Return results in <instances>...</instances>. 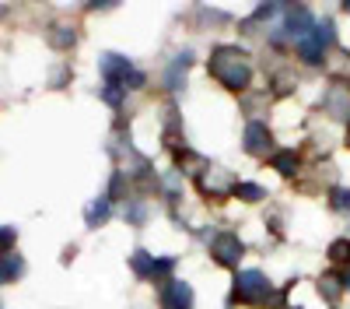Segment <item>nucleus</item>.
I'll return each instance as SVG.
<instances>
[{
  "mask_svg": "<svg viewBox=\"0 0 350 309\" xmlns=\"http://www.w3.org/2000/svg\"><path fill=\"white\" fill-rule=\"evenodd\" d=\"M207 71H211V77H217L231 92L249 88V81H252V64H249L245 49H239V46H217L211 53Z\"/></svg>",
  "mask_w": 350,
  "mask_h": 309,
  "instance_id": "obj_1",
  "label": "nucleus"
},
{
  "mask_svg": "<svg viewBox=\"0 0 350 309\" xmlns=\"http://www.w3.org/2000/svg\"><path fill=\"white\" fill-rule=\"evenodd\" d=\"M336 42V25L333 21H315V28L298 42V56L305 64H323L326 49Z\"/></svg>",
  "mask_w": 350,
  "mask_h": 309,
  "instance_id": "obj_2",
  "label": "nucleus"
},
{
  "mask_svg": "<svg viewBox=\"0 0 350 309\" xmlns=\"http://www.w3.org/2000/svg\"><path fill=\"white\" fill-rule=\"evenodd\" d=\"M270 299V277H262L259 271H242L235 274V292H231V302H267Z\"/></svg>",
  "mask_w": 350,
  "mask_h": 309,
  "instance_id": "obj_3",
  "label": "nucleus"
},
{
  "mask_svg": "<svg viewBox=\"0 0 350 309\" xmlns=\"http://www.w3.org/2000/svg\"><path fill=\"white\" fill-rule=\"evenodd\" d=\"M242 253H245V246H242V239H239L235 232H217V236L211 239V257H214L221 267H239Z\"/></svg>",
  "mask_w": 350,
  "mask_h": 309,
  "instance_id": "obj_4",
  "label": "nucleus"
},
{
  "mask_svg": "<svg viewBox=\"0 0 350 309\" xmlns=\"http://www.w3.org/2000/svg\"><path fill=\"white\" fill-rule=\"evenodd\" d=\"M323 109L336 120H347L350 123V84H329V92L323 95Z\"/></svg>",
  "mask_w": 350,
  "mask_h": 309,
  "instance_id": "obj_5",
  "label": "nucleus"
},
{
  "mask_svg": "<svg viewBox=\"0 0 350 309\" xmlns=\"http://www.w3.org/2000/svg\"><path fill=\"white\" fill-rule=\"evenodd\" d=\"M98 67H102V74L109 81V88H116V84H123V88H126V77L133 74L130 60H126V56H120V53H105L102 60H98Z\"/></svg>",
  "mask_w": 350,
  "mask_h": 309,
  "instance_id": "obj_6",
  "label": "nucleus"
},
{
  "mask_svg": "<svg viewBox=\"0 0 350 309\" xmlns=\"http://www.w3.org/2000/svg\"><path fill=\"white\" fill-rule=\"evenodd\" d=\"M245 151L249 155H267V151H273V134H270V127L267 123H259V120H252L249 127H245Z\"/></svg>",
  "mask_w": 350,
  "mask_h": 309,
  "instance_id": "obj_7",
  "label": "nucleus"
},
{
  "mask_svg": "<svg viewBox=\"0 0 350 309\" xmlns=\"http://www.w3.org/2000/svg\"><path fill=\"white\" fill-rule=\"evenodd\" d=\"M161 306L165 309H193V288L186 285V281H168L165 292H161Z\"/></svg>",
  "mask_w": 350,
  "mask_h": 309,
  "instance_id": "obj_8",
  "label": "nucleus"
},
{
  "mask_svg": "<svg viewBox=\"0 0 350 309\" xmlns=\"http://www.w3.org/2000/svg\"><path fill=\"white\" fill-rule=\"evenodd\" d=\"M284 28H287V32L291 36H295L298 42L312 32V28H315V21H312V11L305 8V4H298V8H291L287 11V21H284Z\"/></svg>",
  "mask_w": 350,
  "mask_h": 309,
  "instance_id": "obj_9",
  "label": "nucleus"
},
{
  "mask_svg": "<svg viewBox=\"0 0 350 309\" xmlns=\"http://www.w3.org/2000/svg\"><path fill=\"white\" fill-rule=\"evenodd\" d=\"M270 165L277 169L280 176H295V173H298V165H301V158H298V151H291V148H284V151H273Z\"/></svg>",
  "mask_w": 350,
  "mask_h": 309,
  "instance_id": "obj_10",
  "label": "nucleus"
},
{
  "mask_svg": "<svg viewBox=\"0 0 350 309\" xmlns=\"http://www.w3.org/2000/svg\"><path fill=\"white\" fill-rule=\"evenodd\" d=\"M343 288H347V285H343L340 274H323V281H319V292L326 295V302H336Z\"/></svg>",
  "mask_w": 350,
  "mask_h": 309,
  "instance_id": "obj_11",
  "label": "nucleus"
},
{
  "mask_svg": "<svg viewBox=\"0 0 350 309\" xmlns=\"http://www.w3.org/2000/svg\"><path fill=\"white\" fill-rule=\"evenodd\" d=\"M109 214H112V201H109V197H102V201H95L92 208H88V214H84V218H88V225L95 229V225H102Z\"/></svg>",
  "mask_w": 350,
  "mask_h": 309,
  "instance_id": "obj_12",
  "label": "nucleus"
},
{
  "mask_svg": "<svg viewBox=\"0 0 350 309\" xmlns=\"http://www.w3.org/2000/svg\"><path fill=\"white\" fill-rule=\"evenodd\" d=\"M130 264H133V271H137V277H151V274H154V257H151V253H148V249H137Z\"/></svg>",
  "mask_w": 350,
  "mask_h": 309,
  "instance_id": "obj_13",
  "label": "nucleus"
},
{
  "mask_svg": "<svg viewBox=\"0 0 350 309\" xmlns=\"http://www.w3.org/2000/svg\"><path fill=\"white\" fill-rule=\"evenodd\" d=\"M25 271L21 257H14V253H8L4 260H0V281H18V274Z\"/></svg>",
  "mask_w": 350,
  "mask_h": 309,
  "instance_id": "obj_14",
  "label": "nucleus"
},
{
  "mask_svg": "<svg viewBox=\"0 0 350 309\" xmlns=\"http://www.w3.org/2000/svg\"><path fill=\"white\" fill-rule=\"evenodd\" d=\"M49 42H53L56 49H70V46L77 42V36L70 32V28H60V25H53V28H49Z\"/></svg>",
  "mask_w": 350,
  "mask_h": 309,
  "instance_id": "obj_15",
  "label": "nucleus"
},
{
  "mask_svg": "<svg viewBox=\"0 0 350 309\" xmlns=\"http://www.w3.org/2000/svg\"><path fill=\"white\" fill-rule=\"evenodd\" d=\"M329 208L340 214H350V190L347 186H333L329 190Z\"/></svg>",
  "mask_w": 350,
  "mask_h": 309,
  "instance_id": "obj_16",
  "label": "nucleus"
},
{
  "mask_svg": "<svg viewBox=\"0 0 350 309\" xmlns=\"http://www.w3.org/2000/svg\"><path fill=\"white\" fill-rule=\"evenodd\" d=\"M235 197H242V201L256 204V201H262V197H267V190L256 186V183H235Z\"/></svg>",
  "mask_w": 350,
  "mask_h": 309,
  "instance_id": "obj_17",
  "label": "nucleus"
},
{
  "mask_svg": "<svg viewBox=\"0 0 350 309\" xmlns=\"http://www.w3.org/2000/svg\"><path fill=\"white\" fill-rule=\"evenodd\" d=\"M123 214H126V221H130V225H144V221H148V204H140V201H130Z\"/></svg>",
  "mask_w": 350,
  "mask_h": 309,
  "instance_id": "obj_18",
  "label": "nucleus"
},
{
  "mask_svg": "<svg viewBox=\"0 0 350 309\" xmlns=\"http://www.w3.org/2000/svg\"><path fill=\"white\" fill-rule=\"evenodd\" d=\"M329 260H336V264L350 260V239H336V243L329 246Z\"/></svg>",
  "mask_w": 350,
  "mask_h": 309,
  "instance_id": "obj_19",
  "label": "nucleus"
},
{
  "mask_svg": "<svg viewBox=\"0 0 350 309\" xmlns=\"http://www.w3.org/2000/svg\"><path fill=\"white\" fill-rule=\"evenodd\" d=\"M14 239H18V232L11 229V225H0V253H4V257L14 249Z\"/></svg>",
  "mask_w": 350,
  "mask_h": 309,
  "instance_id": "obj_20",
  "label": "nucleus"
},
{
  "mask_svg": "<svg viewBox=\"0 0 350 309\" xmlns=\"http://www.w3.org/2000/svg\"><path fill=\"white\" fill-rule=\"evenodd\" d=\"M172 267H175V260H172V257L154 260V274H151V281H154V277H168V274H172Z\"/></svg>",
  "mask_w": 350,
  "mask_h": 309,
  "instance_id": "obj_21",
  "label": "nucleus"
},
{
  "mask_svg": "<svg viewBox=\"0 0 350 309\" xmlns=\"http://www.w3.org/2000/svg\"><path fill=\"white\" fill-rule=\"evenodd\" d=\"M67 74H70L67 67H60V71H56V74H53V88H60V84H67V81H64Z\"/></svg>",
  "mask_w": 350,
  "mask_h": 309,
  "instance_id": "obj_22",
  "label": "nucleus"
},
{
  "mask_svg": "<svg viewBox=\"0 0 350 309\" xmlns=\"http://www.w3.org/2000/svg\"><path fill=\"white\" fill-rule=\"evenodd\" d=\"M343 285H347V288H350V271H347V277H343Z\"/></svg>",
  "mask_w": 350,
  "mask_h": 309,
  "instance_id": "obj_23",
  "label": "nucleus"
}]
</instances>
